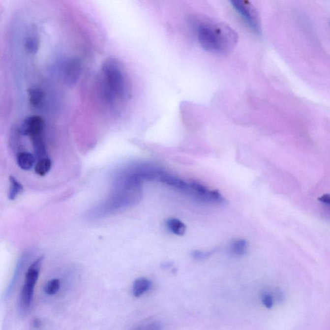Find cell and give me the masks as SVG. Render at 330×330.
I'll list each match as a JSON object with an SVG mask.
<instances>
[{"instance_id": "cell-14", "label": "cell", "mask_w": 330, "mask_h": 330, "mask_svg": "<svg viewBox=\"0 0 330 330\" xmlns=\"http://www.w3.org/2000/svg\"><path fill=\"white\" fill-rule=\"evenodd\" d=\"M275 300H277L276 294H271L270 292H264L261 296V301L266 308L268 309H271L272 308L275 302Z\"/></svg>"}, {"instance_id": "cell-9", "label": "cell", "mask_w": 330, "mask_h": 330, "mask_svg": "<svg viewBox=\"0 0 330 330\" xmlns=\"http://www.w3.org/2000/svg\"><path fill=\"white\" fill-rule=\"evenodd\" d=\"M166 227L171 233L176 236H183L185 234L186 227L185 224L180 219L176 218H170L165 223Z\"/></svg>"}, {"instance_id": "cell-4", "label": "cell", "mask_w": 330, "mask_h": 330, "mask_svg": "<svg viewBox=\"0 0 330 330\" xmlns=\"http://www.w3.org/2000/svg\"><path fill=\"white\" fill-rule=\"evenodd\" d=\"M64 82L68 85L76 84L82 73V63L77 58H69L61 63Z\"/></svg>"}, {"instance_id": "cell-1", "label": "cell", "mask_w": 330, "mask_h": 330, "mask_svg": "<svg viewBox=\"0 0 330 330\" xmlns=\"http://www.w3.org/2000/svg\"><path fill=\"white\" fill-rule=\"evenodd\" d=\"M196 32L201 47L213 53L225 55L238 41L236 30L225 23L200 22L197 24Z\"/></svg>"}, {"instance_id": "cell-7", "label": "cell", "mask_w": 330, "mask_h": 330, "mask_svg": "<svg viewBox=\"0 0 330 330\" xmlns=\"http://www.w3.org/2000/svg\"><path fill=\"white\" fill-rule=\"evenodd\" d=\"M24 47L26 51L31 55L38 52L39 47V38L36 30H30L25 38Z\"/></svg>"}, {"instance_id": "cell-16", "label": "cell", "mask_w": 330, "mask_h": 330, "mask_svg": "<svg viewBox=\"0 0 330 330\" xmlns=\"http://www.w3.org/2000/svg\"><path fill=\"white\" fill-rule=\"evenodd\" d=\"M209 255V252H202V251H195V252H193L192 254V256L194 257V259H199V260H201V259H203L206 258Z\"/></svg>"}, {"instance_id": "cell-12", "label": "cell", "mask_w": 330, "mask_h": 330, "mask_svg": "<svg viewBox=\"0 0 330 330\" xmlns=\"http://www.w3.org/2000/svg\"><path fill=\"white\" fill-rule=\"evenodd\" d=\"M52 162L49 158L40 159L35 166V172L39 176H45L51 169Z\"/></svg>"}, {"instance_id": "cell-8", "label": "cell", "mask_w": 330, "mask_h": 330, "mask_svg": "<svg viewBox=\"0 0 330 330\" xmlns=\"http://www.w3.org/2000/svg\"><path fill=\"white\" fill-rule=\"evenodd\" d=\"M36 158L32 153L28 151H22L18 153L16 157V162L18 167L24 170H29L34 167Z\"/></svg>"}, {"instance_id": "cell-11", "label": "cell", "mask_w": 330, "mask_h": 330, "mask_svg": "<svg viewBox=\"0 0 330 330\" xmlns=\"http://www.w3.org/2000/svg\"><path fill=\"white\" fill-rule=\"evenodd\" d=\"M9 190L8 197L10 200H14L16 197L22 193L24 188H23L22 184L18 180L14 178L13 176H10L9 178Z\"/></svg>"}, {"instance_id": "cell-6", "label": "cell", "mask_w": 330, "mask_h": 330, "mask_svg": "<svg viewBox=\"0 0 330 330\" xmlns=\"http://www.w3.org/2000/svg\"><path fill=\"white\" fill-rule=\"evenodd\" d=\"M29 101L34 109H41L45 103L44 92L39 88L31 89L29 92Z\"/></svg>"}, {"instance_id": "cell-15", "label": "cell", "mask_w": 330, "mask_h": 330, "mask_svg": "<svg viewBox=\"0 0 330 330\" xmlns=\"http://www.w3.org/2000/svg\"><path fill=\"white\" fill-rule=\"evenodd\" d=\"M133 330H163V329L158 322L153 321L147 322Z\"/></svg>"}, {"instance_id": "cell-10", "label": "cell", "mask_w": 330, "mask_h": 330, "mask_svg": "<svg viewBox=\"0 0 330 330\" xmlns=\"http://www.w3.org/2000/svg\"><path fill=\"white\" fill-rule=\"evenodd\" d=\"M248 242L244 240H236L231 242L229 247L230 254L236 256H242L246 254Z\"/></svg>"}, {"instance_id": "cell-17", "label": "cell", "mask_w": 330, "mask_h": 330, "mask_svg": "<svg viewBox=\"0 0 330 330\" xmlns=\"http://www.w3.org/2000/svg\"><path fill=\"white\" fill-rule=\"evenodd\" d=\"M318 200L330 210V194L323 195L318 199Z\"/></svg>"}, {"instance_id": "cell-5", "label": "cell", "mask_w": 330, "mask_h": 330, "mask_svg": "<svg viewBox=\"0 0 330 330\" xmlns=\"http://www.w3.org/2000/svg\"><path fill=\"white\" fill-rule=\"evenodd\" d=\"M152 283L149 279L140 277L135 280L132 288V295L135 298H140L151 289Z\"/></svg>"}, {"instance_id": "cell-3", "label": "cell", "mask_w": 330, "mask_h": 330, "mask_svg": "<svg viewBox=\"0 0 330 330\" xmlns=\"http://www.w3.org/2000/svg\"><path fill=\"white\" fill-rule=\"evenodd\" d=\"M232 7L255 32H261V21L256 9L248 1H233Z\"/></svg>"}, {"instance_id": "cell-2", "label": "cell", "mask_w": 330, "mask_h": 330, "mask_svg": "<svg viewBox=\"0 0 330 330\" xmlns=\"http://www.w3.org/2000/svg\"><path fill=\"white\" fill-rule=\"evenodd\" d=\"M43 257H39L29 268L27 271L24 285L21 290L19 302V310L22 313L28 312L32 304L35 286L38 281Z\"/></svg>"}, {"instance_id": "cell-13", "label": "cell", "mask_w": 330, "mask_h": 330, "mask_svg": "<svg viewBox=\"0 0 330 330\" xmlns=\"http://www.w3.org/2000/svg\"><path fill=\"white\" fill-rule=\"evenodd\" d=\"M60 286H61V284H60L59 279H54L50 280L45 284L44 288H43V291L48 296H54V295L57 294L58 291H59Z\"/></svg>"}]
</instances>
